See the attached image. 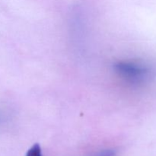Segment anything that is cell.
<instances>
[{
	"label": "cell",
	"instance_id": "obj_1",
	"mask_svg": "<svg viewBox=\"0 0 156 156\" xmlns=\"http://www.w3.org/2000/svg\"><path fill=\"white\" fill-rule=\"evenodd\" d=\"M114 70L122 80L135 86L148 83L154 76L153 68L140 61H118L114 64Z\"/></svg>",
	"mask_w": 156,
	"mask_h": 156
},
{
	"label": "cell",
	"instance_id": "obj_3",
	"mask_svg": "<svg viewBox=\"0 0 156 156\" xmlns=\"http://www.w3.org/2000/svg\"><path fill=\"white\" fill-rule=\"evenodd\" d=\"M94 156H117L116 152L111 149H106V150L101 151L100 152L97 153Z\"/></svg>",
	"mask_w": 156,
	"mask_h": 156
},
{
	"label": "cell",
	"instance_id": "obj_2",
	"mask_svg": "<svg viewBox=\"0 0 156 156\" xmlns=\"http://www.w3.org/2000/svg\"><path fill=\"white\" fill-rule=\"evenodd\" d=\"M26 156H42V151H41V146L38 144L34 145L27 152Z\"/></svg>",
	"mask_w": 156,
	"mask_h": 156
}]
</instances>
